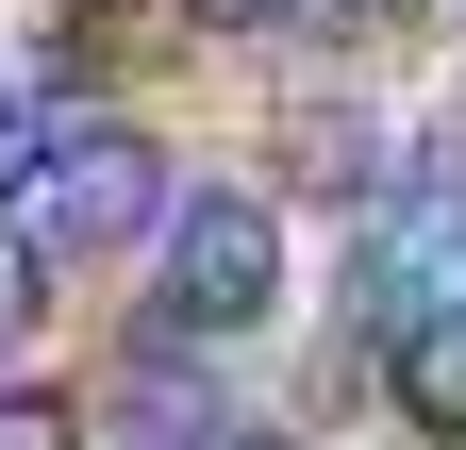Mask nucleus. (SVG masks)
I'll use <instances>...</instances> for the list:
<instances>
[{
	"label": "nucleus",
	"mask_w": 466,
	"mask_h": 450,
	"mask_svg": "<svg viewBox=\"0 0 466 450\" xmlns=\"http://www.w3.org/2000/svg\"><path fill=\"white\" fill-rule=\"evenodd\" d=\"M383 17H417V0H383Z\"/></svg>",
	"instance_id": "nucleus-8"
},
{
	"label": "nucleus",
	"mask_w": 466,
	"mask_h": 450,
	"mask_svg": "<svg viewBox=\"0 0 466 450\" xmlns=\"http://www.w3.org/2000/svg\"><path fill=\"white\" fill-rule=\"evenodd\" d=\"M184 17H200V34H300L317 0H184Z\"/></svg>",
	"instance_id": "nucleus-6"
},
{
	"label": "nucleus",
	"mask_w": 466,
	"mask_h": 450,
	"mask_svg": "<svg viewBox=\"0 0 466 450\" xmlns=\"http://www.w3.org/2000/svg\"><path fill=\"white\" fill-rule=\"evenodd\" d=\"M34 267H50V234H34V217H0V351H17V333H34V301H50Z\"/></svg>",
	"instance_id": "nucleus-5"
},
{
	"label": "nucleus",
	"mask_w": 466,
	"mask_h": 450,
	"mask_svg": "<svg viewBox=\"0 0 466 450\" xmlns=\"http://www.w3.org/2000/svg\"><path fill=\"white\" fill-rule=\"evenodd\" d=\"M217 450H283V434H217Z\"/></svg>",
	"instance_id": "nucleus-7"
},
{
	"label": "nucleus",
	"mask_w": 466,
	"mask_h": 450,
	"mask_svg": "<svg viewBox=\"0 0 466 450\" xmlns=\"http://www.w3.org/2000/svg\"><path fill=\"white\" fill-rule=\"evenodd\" d=\"M100 17H134V0H100Z\"/></svg>",
	"instance_id": "nucleus-9"
},
{
	"label": "nucleus",
	"mask_w": 466,
	"mask_h": 450,
	"mask_svg": "<svg viewBox=\"0 0 466 450\" xmlns=\"http://www.w3.org/2000/svg\"><path fill=\"white\" fill-rule=\"evenodd\" d=\"M17 217H34L50 251H134V234H167V150L116 134V118H67V150H50V184Z\"/></svg>",
	"instance_id": "nucleus-2"
},
{
	"label": "nucleus",
	"mask_w": 466,
	"mask_h": 450,
	"mask_svg": "<svg viewBox=\"0 0 466 450\" xmlns=\"http://www.w3.org/2000/svg\"><path fill=\"white\" fill-rule=\"evenodd\" d=\"M383 401L417 417L433 450H466V301H433V317H417V333L383 351Z\"/></svg>",
	"instance_id": "nucleus-3"
},
{
	"label": "nucleus",
	"mask_w": 466,
	"mask_h": 450,
	"mask_svg": "<svg viewBox=\"0 0 466 450\" xmlns=\"http://www.w3.org/2000/svg\"><path fill=\"white\" fill-rule=\"evenodd\" d=\"M267 301H283V200L267 184H184L167 234H150V317L217 351V333H250Z\"/></svg>",
	"instance_id": "nucleus-1"
},
{
	"label": "nucleus",
	"mask_w": 466,
	"mask_h": 450,
	"mask_svg": "<svg viewBox=\"0 0 466 450\" xmlns=\"http://www.w3.org/2000/svg\"><path fill=\"white\" fill-rule=\"evenodd\" d=\"M0 450H84V401H67V384H17V367H0Z\"/></svg>",
	"instance_id": "nucleus-4"
}]
</instances>
